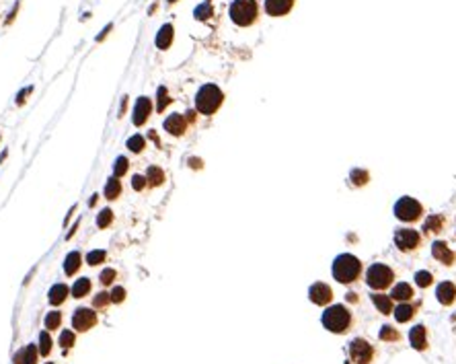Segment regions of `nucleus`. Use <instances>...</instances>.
Returning a JSON list of instances; mask_svg holds the SVG:
<instances>
[{
  "label": "nucleus",
  "mask_w": 456,
  "mask_h": 364,
  "mask_svg": "<svg viewBox=\"0 0 456 364\" xmlns=\"http://www.w3.org/2000/svg\"><path fill=\"white\" fill-rule=\"evenodd\" d=\"M362 274V264L352 253H341L333 262V278L341 284H352Z\"/></svg>",
  "instance_id": "obj_1"
},
{
  "label": "nucleus",
  "mask_w": 456,
  "mask_h": 364,
  "mask_svg": "<svg viewBox=\"0 0 456 364\" xmlns=\"http://www.w3.org/2000/svg\"><path fill=\"white\" fill-rule=\"evenodd\" d=\"M323 325L331 333H345L352 325V313L343 304H333L323 313Z\"/></svg>",
  "instance_id": "obj_2"
},
{
  "label": "nucleus",
  "mask_w": 456,
  "mask_h": 364,
  "mask_svg": "<svg viewBox=\"0 0 456 364\" xmlns=\"http://www.w3.org/2000/svg\"><path fill=\"white\" fill-rule=\"evenodd\" d=\"M224 101V95L216 85H204L195 95V109L204 115H212Z\"/></svg>",
  "instance_id": "obj_3"
},
{
  "label": "nucleus",
  "mask_w": 456,
  "mask_h": 364,
  "mask_svg": "<svg viewBox=\"0 0 456 364\" xmlns=\"http://www.w3.org/2000/svg\"><path fill=\"white\" fill-rule=\"evenodd\" d=\"M228 13H230V19L235 25L249 27L255 23L257 13H259V6H257L255 0H232Z\"/></svg>",
  "instance_id": "obj_4"
},
{
  "label": "nucleus",
  "mask_w": 456,
  "mask_h": 364,
  "mask_svg": "<svg viewBox=\"0 0 456 364\" xmlns=\"http://www.w3.org/2000/svg\"><path fill=\"white\" fill-rule=\"evenodd\" d=\"M395 280V272L387 265V264H374L368 267L366 272V284L372 290H384L393 284Z\"/></svg>",
  "instance_id": "obj_5"
},
{
  "label": "nucleus",
  "mask_w": 456,
  "mask_h": 364,
  "mask_svg": "<svg viewBox=\"0 0 456 364\" xmlns=\"http://www.w3.org/2000/svg\"><path fill=\"white\" fill-rule=\"evenodd\" d=\"M422 214H424V206L413 198L405 196L395 204V216L403 222H415V220H419Z\"/></svg>",
  "instance_id": "obj_6"
},
{
  "label": "nucleus",
  "mask_w": 456,
  "mask_h": 364,
  "mask_svg": "<svg viewBox=\"0 0 456 364\" xmlns=\"http://www.w3.org/2000/svg\"><path fill=\"white\" fill-rule=\"evenodd\" d=\"M349 356L356 364H370L372 358H374V348L366 342V339H354L352 344H349Z\"/></svg>",
  "instance_id": "obj_7"
},
{
  "label": "nucleus",
  "mask_w": 456,
  "mask_h": 364,
  "mask_svg": "<svg viewBox=\"0 0 456 364\" xmlns=\"http://www.w3.org/2000/svg\"><path fill=\"white\" fill-rule=\"evenodd\" d=\"M419 243H422V237L415 229H401L395 232V245L401 251H415Z\"/></svg>",
  "instance_id": "obj_8"
},
{
  "label": "nucleus",
  "mask_w": 456,
  "mask_h": 364,
  "mask_svg": "<svg viewBox=\"0 0 456 364\" xmlns=\"http://www.w3.org/2000/svg\"><path fill=\"white\" fill-rule=\"evenodd\" d=\"M97 325V313L92 309H76L72 315V327L76 331H89Z\"/></svg>",
  "instance_id": "obj_9"
},
{
  "label": "nucleus",
  "mask_w": 456,
  "mask_h": 364,
  "mask_svg": "<svg viewBox=\"0 0 456 364\" xmlns=\"http://www.w3.org/2000/svg\"><path fill=\"white\" fill-rule=\"evenodd\" d=\"M308 297L314 304H329L333 298V290L329 284H323V282H317L308 288Z\"/></svg>",
  "instance_id": "obj_10"
},
{
  "label": "nucleus",
  "mask_w": 456,
  "mask_h": 364,
  "mask_svg": "<svg viewBox=\"0 0 456 364\" xmlns=\"http://www.w3.org/2000/svg\"><path fill=\"white\" fill-rule=\"evenodd\" d=\"M431 255H434L436 260H438L440 264H444V265H452L454 260H456L454 251H452L444 241H436L434 245H431Z\"/></svg>",
  "instance_id": "obj_11"
},
{
  "label": "nucleus",
  "mask_w": 456,
  "mask_h": 364,
  "mask_svg": "<svg viewBox=\"0 0 456 364\" xmlns=\"http://www.w3.org/2000/svg\"><path fill=\"white\" fill-rule=\"evenodd\" d=\"M292 6H294V0H265V13L272 17L288 15Z\"/></svg>",
  "instance_id": "obj_12"
},
{
  "label": "nucleus",
  "mask_w": 456,
  "mask_h": 364,
  "mask_svg": "<svg viewBox=\"0 0 456 364\" xmlns=\"http://www.w3.org/2000/svg\"><path fill=\"white\" fill-rule=\"evenodd\" d=\"M150 111H152V103H150V99L148 97H140L138 101H136V107H134V124L136 126H144L146 124V120H148V115H150Z\"/></svg>",
  "instance_id": "obj_13"
},
{
  "label": "nucleus",
  "mask_w": 456,
  "mask_h": 364,
  "mask_svg": "<svg viewBox=\"0 0 456 364\" xmlns=\"http://www.w3.org/2000/svg\"><path fill=\"white\" fill-rule=\"evenodd\" d=\"M185 128H187V120L181 113H173L165 120V130L173 136H181L185 132Z\"/></svg>",
  "instance_id": "obj_14"
},
{
  "label": "nucleus",
  "mask_w": 456,
  "mask_h": 364,
  "mask_svg": "<svg viewBox=\"0 0 456 364\" xmlns=\"http://www.w3.org/2000/svg\"><path fill=\"white\" fill-rule=\"evenodd\" d=\"M436 297H438V300L444 304V307H448V304H452L454 298H456V286L452 284V282H442V284L436 288Z\"/></svg>",
  "instance_id": "obj_15"
},
{
  "label": "nucleus",
  "mask_w": 456,
  "mask_h": 364,
  "mask_svg": "<svg viewBox=\"0 0 456 364\" xmlns=\"http://www.w3.org/2000/svg\"><path fill=\"white\" fill-rule=\"evenodd\" d=\"M37 354H39V348L29 344L27 348L19 350L15 354V364H37Z\"/></svg>",
  "instance_id": "obj_16"
},
{
  "label": "nucleus",
  "mask_w": 456,
  "mask_h": 364,
  "mask_svg": "<svg viewBox=\"0 0 456 364\" xmlns=\"http://www.w3.org/2000/svg\"><path fill=\"white\" fill-rule=\"evenodd\" d=\"M409 342L415 350H426L427 348V333L424 325H415L411 331H409Z\"/></svg>",
  "instance_id": "obj_17"
},
{
  "label": "nucleus",
  "mask_w": 456,
  "mask_h": 364,
  "mask_svg": "<svg viewBox=\"0 0 456 364\" xmlns=\"http://www.w3.org/2000/svg\"><path fill=\"white\" fill-rule=\"evenodd\" d=\"M173 35H175V29H173V25H162L160 29H158V33H156V48L158 50H167L169 45L173 43Z\"/></svg>",
  "instance_id": "obj_18"
},
{
  "label": "nucleus",
  "mask_w": 456,
  "mask_h": 364,
  "mask_svg": "<svg viewBox=\"0 0 456 364\" xmlns=\"http://www.w3.org/2000/svg\"><path fill=\"white\" fill-rule=\"evenodd\" d=\"M391 298H395V300H401V302H407V300H411L413 298V288L407 284V282H399L395 288H393V292H391Z\"/></svg>",
  "instance_id": "obj_19"
},
{
  "label": "nucleus",
  "mask_w": 456,
  "mask_h": 364,
  "mask_svg": "<svg viewBox=\"0 0 456 364\" xmlns=\"http://www.w3.org/2000/svg\"><path fill=\"white\" fill-rule=\"evenodd\" d=\"M144 177H146V185L158 187V185L165 183V171H162L160 167H156V165H152V167H148Z\"/></svg>",
  "instance_id": "obj_20"
},
{
  "label": "nucleus",
  "mask_w": 456,
  "mask_h": 364,
  "mask_svg": "<svg viewBox=\"0 0 456 364\" xmlns=\"http://www.w3.org/2000/svg\"><path fill=\"white\" fill-rule=\"evenodd\" d=\"M393 315H395V319L399 321V323H407L409 319H413L415 307H413V304H409V302H401L399 307L393 311Z\"/></svg>",
  "instance_id": "obj_21"
},
{
  "label": "nucleus",
  "mask_w": 456,
  "mask_h": 364,
  "mask_svg": "<svg viewBox=\"0 0 456 364\" xmlns=\"http://www.w3.org/2000/svg\"><path fill=\"white\" fill-rule=\"evenodd\" d=\"M68 295H70V288L66 284H56V286H52L48 298H50L52 304H62Z\"/></svg>",
  "instance_id": "obj_22"
},
{
  "label": "nucleus",
  "mask_w": 456,
  "mask_h": 364,
  "mask_svg": "<svg viewBox=\"0 0 456 364\" xmlns=\"http://www.w3.org/2000/svg\"><path fill=\"white\" fill-rule=\"evenodd\" d=\"M80 264H83V257H80V253H78V251H72V253L66 257V262H64V272H66V276H74V274L78 272Z\"/></svg>",
  "instance_id": "obj_23"
},
{
  "label": "nucleus",
  "mask_w": 456,
  "mask_h": 364,
  "mask_svg": "<svg viewBox=\"0 0 456 364\" xmlns=\"http://www.w3.org/2000/svg\"><path fill=\"white\" fill-rule=\"evenodd\" d=\"M372 302L382 315H389L393 313V298L387 295H372Z\"/></svg>",
  "instance_id": "obj_24"
},
{
  "label": "nucleus",
  "mask_w": 456,
  "mask_h": 364,
  "mask_svg": "<svg viewBox=\"0 0 456 364\" xmlns=\"http://www.w3.org/2000/svg\"><path fill=\"white\" fill-rule=\"evenodd\" d=\"M72 297L74 298H83V297H87L89 292H91V280L89 278H80V280H76V284L72 286Z\"/></svg>",
  "instance_id": "obj_25"
},
{
  "label": "nucleus",
  "mask_w": 456,
  "mask_h": 364,
  "mask_svg": "<svg viewBox=\"0 0 456 364\" xmlns=\"http://www.w3.org/2000/svg\"><path fill=\"white\" fill-rule=\"evenodd\" d=\"M120 194H122L120 177L107 179V185H105V198H107V199H115V198H120Z\"/></svg>",
  "instance_id": "obj_26"
},
{
  "label": "nucleus",
  "mask_w": 456,
  "mask_h": 364,
  "mask_svg": "<svg viewBox=\"0 0 456 364\" xmlns=\"http://www.w3.org/2000/svg\"><path fill=\"white\" fill-rule=\"evenodd\" d=\"M378 337L382 339V342H399V339H401V333L396 331L395 327L384 325L382 330H380V333H378Z\"/></svg>",
  "instance_id": "obj_27"
},
{
  "label": "nucleus",
  "mask_w": 456,
  "mask_h": 364,
  "mask_svg": "<svg viewBox=\"0 0 456 364\" xmlns=\"http://www.w3.org/2000/svg\"><path fill=\"white\" fill-rule=\"evenodd\" d=\"M45 330H58L60 327V323H62V313L60 311H52V313H48L45 315Z\"/></svg>",
  "instance_id": "obj_28"
},
{
  "label": "nucleus",
  "mask_w": 456,
  "mask_h": 364,
  "mask_svg": "<svg viewBox=\"0 0 456 364\" xmlns=\"http://www.w3.org/2000/svg\"><path fill=\"white\" fill-rule=\"evenodd\" d=\"M442 227H444V218L442 216H429L426 220V225H424V231H427V232H440Z\"/></svg>",
  "instance_id": "obj_29"
},
{
  "label": "nucleus",
  "mask_w": 456,
  "mask_h": 364,
  "mask_svg": "<svg viewBox=\"0 0 456 364\" xmlns=\"http://www.w3.org/2000/svg\"><path fill=\"white\" fill-rule=\"evenodd\" d=\"M50 352H52V337L48 331H41L39 335V354L41 356H50Z\"/></svg>",
  "instance_id": "obj_30"
},
{
  "label": "nucleus",
  "mask_w": 456,
  "mask_h": 364,
  "mask_svg": "<svg viewBox=\"0 0 456 364\" xmlns=\"http://www.w3.org/2000/svg\"><path fill=\"white\" fill-rule=\"evenodd\" d=\"M111 222H113V212H111V210H109V208L101 210L99 216H97V227H99V229H107Z\"/></svg>",
  "instance_id": "obj_31"
},
{
  "label": "nucleus",
  "mask_w": 456,
  "mask_h": 364,
  "mask_svg": "<svg viewBox=\"0 0 456 364\" xmlns=\"http://www.w3.org/2000/svg\"><path fill=\"white\" fill-rule=\"evenodd\" d=\"M144 146H146V140H144V136H140V134H136V136H132L130 140H127V148H130L132 152H142Z\"/></svg>",
  "instance_id": "obj_32"
},
{
  "label": "nucleus",
  "mask_w": 456,
  "mask_h": 364,
  "mask_svg": "<svg viewBox=\"0 0 456 364\" xmlns=\"http://www.w3.org/2000/svg\"><path fill=\"white\" fill-rule=\"evenodd\" d=\"M127 159L125 157H118L115 159V165H113V177H122V175H125L127 173Z\"/></svg>",
  "instance_id": "obj_33"
},
{
  "label": "nucleus",
  "mask_w": 456,
  "mask_h": 364,
  "mask_svg": "<svg viewBox=\"0 0 456 364\" xmlns=\"http://www.w3.org/2000/svg\"><path fill=\"white\" fill-rule=\"evenodd\" d=\"M105 257H107V253H105L103 249H95V251H91L87 255V264L89 265H99V264L105 262Z\"/></svg>",
  "instance_id": "obj_34"
},
{
  "label": "nucleus",
  "mask_w": 456,
  "mask_h": 364,
  "mask_svg": "<svg viewBox=\"0 0 456 364\" xmlns=\"http://www.w3.org/2000/svg\"><path fill=\"white\" fill-rule=\"evenodd\" d=\"M349 177H352V183H356V185H366V181L370 179V175L364 169H354Z\"/></svg>",
  "instance_id": "obj_35"
},
{
  "label": "nucleus",
  "mask_w": 456,
  "mask_h": 364,
  "mask_svg": "<svg viewBox=\"0 0 456 364\" xmlns=\"http://www.w3.org/2000/svg\"><path fill=\"white\" fill-rule=\"evenodd\" d=\"M431 282H434V276H431L429 272H417V274H415V284H417L419 288L431 286Z\"/></svg>",
  "instance_id": "obj_36"
},
{
  "label": "nucleus",
  "mask_w": 456,
  "mask_h": 364,
  "mask_svg": "<svg viewBox=\"0 0 456 364\" xmlns=\"http://www.w3.org/2000/svg\"><path fill=\"white\" fill-rule=\"evenodd\" d=\"M169 103H171V99H169L167 89L160 87V89H158V103H156V109H158V111H165V107H167Z\"/></svg>",
  "instance_id": "obj_37"
},
{
  "label": "nucleus",
  "mask_w": 456,
  "mask_h": 364,
  "mask_svg": "<svg viewBox=\"0 0 456 364\" xmlns=\"http://www.w3.org/2000/svg\"><path fill=\"white\" fill-rule=\"evenodd\" d=\"M60 346H62L64 350H68V348H72V346H74V333L70 331V330L62 331V335H60Z\"/></svg>",
  "instance_id": "obj_38"
},
{
  "label": "nucleus",
  "mask_w": 456,
  "mask_h": 364,
  "mask_svg": "<svg viewBox=\"0 0 456 364\" xmlns=\"http://www.w3.org/2000/svg\"><path fill=\"white\" fill-rule=\"evenodd\" d=\"M115 278H118V272H115L113 267H107V269H103V272H101V278H99V280L103 282L105 286H109Z\"/></svg>",
  "instance_id": "obj_39"
},
{
  "label": "nucleus",
  "mask_w": 456,
  "mask_h": 364,
  "mask_svg": "<svg viewBox=\"0 0 456 364\" xmlns=\"http://www.w3.org/2000/svg\"><path fill=\"white\" fill-rule=\"evenodd\" d=\"M109 302H111V297L107 295V292H99V295L95 297V300H92V304H95L97 309H103V307H107Z\"/></svg>",
  "instance_id": "obj_40"
},
{
  "label": "nucleus",
  "mask_w": 456,
  "mask_h": 364,
  "mask_svg": "<svg viewBox=\"0 0 456 364\" xmlns=\"http://www.w3.org/2000/svg\"><path fill=\"white\" fill-rule=\"evenodd\" d=\"M109 297H111V302H123V300H125V288L115 286V288L109 292Z\"/></svg>",
  "instance_id": "obj_41"
},
{
  "label": "nucleus",
  "mask_w": 456,
  "mask_h": 364,
  "mask_svg": "<svg viewBox=\"0 0 456 364\" xmlns=\"http://www.w3.org/2000/svg\"><path fill=\"white\" fill-rule=\"evenodd\" d=\"M210 15H212V6H210V2H206V4H202V6H197L195 8V17L197 19H208Z\"/></svg>",
  "instance_id": "obj_42"
},
{
  "label": "nucleus",
  "mask_w": 456,
  "mask_h": 364,
  "mask_svg": "<svg viewBox=\"0 0 456 364\" xmlns=\"http://www.w3.org/2000/svg\"><path fill=\"white\" fill-rule=\"evenodd\" d=\"M132 187H134L136 192H142L144 187H146V177H144V175H134V177H132Z\"/></svg>",
  "instance_id": "obj_43"
},
{
  "label": "nucleus",
  "mask_w": 456,
  "mask_h": 364,
  "mask_svg": "<svg viewBox=\"0 0 456 364\" xmlns=\"http://www.w3.org/2000/svg\"><path fill=\"white\" fill-rule=\"evenodd\" d=\"M125 107H127V97H123V101H122V107H120V115H123V113H125Z\"/></svg>",
  "instance_id": "obj_44"
},
{
  "label": "nucleus",
  "mask_w": 456,
  "mask_h": 364,
  "mask_svg": "<svg viewBox=\"0 0 456 364\" xmlns=\"http://www.w3.org/2000/svg\"><path fill=\"white\" fill-rule=\"evenodd\" d=\"M185 115H187V117H185L187 122H195V111H187Z\"/></svg>",
  "instance_id": "obj_45"
},
{
  "label": "nucleus",
  "mask_w": 456,
  "mask_h": 364,
  "mask_svg": "<svg viewBox=\"0 0 456 364\" xmlns=\"http://www.w3.org/2000/svg\"><path fill=\"white\" fill-rule=\"evenodd\" d=\"M347 300H349V302H358V295H356V292H349V295H347Z\"/></svg>",
  "instance_id": "obj_46"
},
{
  "label": "nucleus",
  "mask_w": 456,
  "mask_h": 364,
  "mask_svg": "<svg viewBox=\"0 0 456 364\" xmlns=\"http://www.w3.org/2000/svg\"><path fill=\"white\" fill-rule=\"evenodd\" d=\"M189 163H191V167H193V169H200V167H202V163L197 161V159H191Z\"/></svg>",
  "instance_id": "obj_47"
},
{
  "label": "nucleus",
  "mask_w": 456,
  "mask_h": 364,
  "mask_svg": "<svg viewBox=\"0 0 456 364\" xmlns=\"http://www.w3.org/2000/svg\"><path fill=\"white\" fill-rule=\"evenodd\" d=\"M97 198H99V196H92V198H91V202H89V206H91V208L97 204Z\"/></svg>",
  "instance_id": "obj_48"
},
{
  "label": "nucleus",
  "mask_w": 456,
  "mask_h": 364,
  "mask_svg": "<svg viewBox=\"0 0 456 364\" xmlns=\"http://www.w3.org/2000/svg\"><path fill=\"white\" fill-rule=\"evenodd\" d=\"M169 2H171V4H173V2H177V0H169Z\"/></svg>",
  "instance_id": "obj_49"
},
{
  "label": "nucleus",
  "mask_w": 456,
  "mask_h": 364,
  "mask_svg": "<svg viewBox=\"0 0 456 364\" xmlns=\"http://www.w3.org/2000/svg\"><path fill=\"white\" fill-rule=\"evenodd\" d=\"M45 364H54V362H45Z\"/></svg>",
  "instance_id": "obj_50"
}]
</instances>
